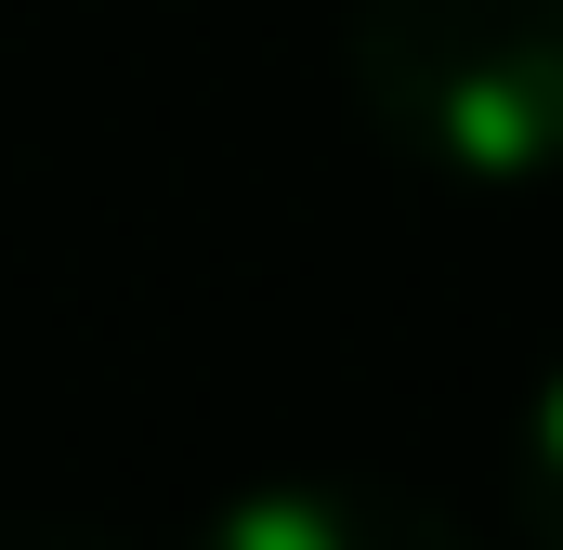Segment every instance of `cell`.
<instances>
[{
    "instance_id": "cell-2",
    "label": "cell",
    "mask_w": 563,
    "mask_h": 550,
    "mask_svg": "<svg viewBox=\"0 0 563 550\" xmlns=\"http://www.w3.org/2000/svg\"><path fill=\"white\" fill-rule=\"evenodd\" d=\"M184 550H472V525L367 472H276V485H236Z\"/></svg>"
},
{
    "instance_id": "cell-1",
    "label": "cell",
    "mask_w": 563,
    "mask_h": 550,
    "mask_svg": "<svg viewBox=\"0 0 563 550\" xmlns=\"http://www.w3.org/2000/svg\"><path fill=\"white\" fill-rule=\"evenodd\" d=\"M341 79L367 132L459 197L563 170V0H354Z\"/></svg>"
},
{
    "instance_id": "cell-3",
    "label": "cell",
    "mask_w": 563,
    "mask_h": 550,
    "mask_svg": "<svg viewBox=\"0 0 563 550\" xmlns=\"http://www.w3.org/2000/svg\"><path fill=\"white\" fill-rule=\"evenodd\" d=\"M511 512H525V550H563V367L511 419Z\"/></svg>"
}]
</instances>
